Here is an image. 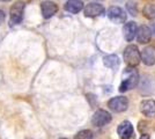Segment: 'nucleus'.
Here are the masks:
<instances>
[{
  "mask_svg": "<svg viewBox=\"0 0 155 139\" xmlns=\"http://www.w3.org/2000/svg\"><path fill=\"white\" fill-rule=\"evenodd\" d=\"M104 12H105V8L103 7V5L98 2H89L84 7V15L88 18H96L102 15Z\"/></svg>",
  "mask_w": 155,
  "mask_h": 139,
  "instance_id": "nucleus-7",
  "label": "nucleus"
},
{
  "mask_svg": "<svg viewBox=\"0 0 155 139\" xmlns=\"http://www.w3.org/2000/svg\"><path fill=\"white\" fill-rule=\"evenodd\" d=\"M74 139H94V134L91 130H82L75 134Z\"/></svg>",
  "mask_w": 155,
  "mask_h": 139,
  "instance_id": "nucleus-17",
  "label": "nucleus"
},
{
  "mask_svg": "<svg viewBox=\"0 0 155 139\" xmlns=\"http://www.w3.org/2000/svg\"><path fill=\"white\" fill-rule=\"evenodd\" d=\"M133 132H134L133 125L130 123L129 121L122 122L117 127V133H118L120 139H130L133 136Z\"/></svg>",
  "mask_w": 155,
  "mask_h": 139,
  "instance_id": "nucleus-8",
  "label": "nucleus"
},
{
  "mask_svg": "<svg viewBox=\"0 0 155 139\" xmlns=\"http://www.w3.org/2000/svg\"><path fill=\"white\" fill-rule=\"evenodd\" d=\"M152 38V30L148 26H140L137 33V40L140 44H146L148 43Z\"/></svg>",
  "mask_w": 155,
  "mask_h": 139,
  "instance_id": "nucleus-12",
  "label": "nucleus"
},
{
  "mask_svg": "<svg viewBox=\"0 0 155 139\" xmlns=\"http://www.w3.org/2000/svg\"><path fill=\"white\" fill-rule=\"evenodd\" d=\"M4 20H5V12L0 9V25L4 22Z\"/></svg>",
  "mask_w": 155,
  "mask_h": 139,
  "instance_id": "nucleus-19",
  "label": "nucleus"
},
{
  "mask_svg": "<svg viewBox=\"0 0 155 139\" xmlns=\"http://www.w3.org/2000/svg\"><path fill=\"white\" fill-rule=\"evenodd\" d=\"M139 82V74L134 67L127 66L122 75V84L119 86V92L124 93L130 89H133Z\"/></svg>",
  "mask_w": 155,
  "mask_h": 139,
  "instance_id": "nucleus-1",
  "label": "nucleus"
},
{
  "mask_svg": "<svg viewBox=\"0 0 155 139\" xmlns=\"http://www.w3.org/2000/svg\"><path fill=\"white\" fill-rule=\"evenodd\" d=\"M126 9H127V12L129 14H131L132 16H136L137 14H138V9H137V4L134 1H132V0H130L126 2Z\"/></svg>",
  "mask_w": 155,
  "mask_h": 139,
  "instance_id": "nucleus-18",
  "label": "nucleus"
},
{
  "mask_svg": "<svg viewBox=\"0 0 155 139\" xmlns=\"http://www.w3.org/2000/svg\"><path fill=\"white\" fill-rule=\"evenodd\" d=\"M142 63L147 66H152L155 64V48L154 46H146L141 51Z\"/></svg>",
  "mask_w": 155,
  "mask_h": 139,
  "instance_id": "nucleus-11",
  "label": "nucleus"
},
{
  "mask_svg": "<svg viewBox=\"0 0 155 139\" xmlns=\"http://www.w3.org/2000/svg\"><path fill=\"white\" fill-rule=\"evenodd\" d=\"M108 107L110 110H112L115 113H123L129 107V100L125 96H116V98L109 100Z\"/></svg>",
  "mask_w": 155,
  "mask_h": 139,
  "instance_id": "nucleus-4",
  "label": "nucleus"
},
{
  "mask_svg": "<svg viewBox=\"0 0 155 139\" xmlns=\"http://www.w3.org/2000/svg\"><path fill=\"white\" fill-rule=\"evenodd\" d=\"M139 139H149V134H146V133H145V134H142Z\"/></svg>",
  "mask_w": 155,
  "mask_h": 139,
  "instance_id": "nucleus-20",
  "label": "nucleus"
},
{
  "mask_svg": "<svg viewBox=\"0 0 155 139\" xmlns=\"http://www.w3.org/2000/svg\"><path fill=\"white\" fill-rule=\"evenodd\" d=\"M142 13H143V16H146L149 20L155 19V5H153V4L146 5V6L143 7Z\"/></svg>",
  "mask_w": 155,
  "mask_h": 139,
  "instance_id": "nucleus-16",
  "label": "nucleus"
},
{
  "mask_svg": "<svg viewBox=\"0 0 155 139\" xmlns=\"http://www.w3.org/2000/svg\"><path fill=\"white\" fill-rule=\"evenodd\" d=\"M123 33L125 40L127 41V42L133 41V38L136 37L137 33H138V27H137L136 22L130 21L127 23H125L123 27Z\"/></svg>",
  "mask_w": 155,
  "mask_h": 139,
  "instance_id": "nucleus-13",
  "label": "nucleus"
},
{
  "mask_svg": "<svg viewBox=\"0 0 155 139\" xmlns=\"http://www.w3.org/2000/svg\"><path fill=\"white\" fill-rule=\"evenodd\" d=\"M26 4L23 1H16L13 6L11 7V25H20L23 20Z\"/></svg>",
  "mask_w": 155,
  "mask_h": 139,
  "instance_id": "nucleus-3",
  "label": "nucleus"
},
{
  "mask_svg": "<svg viewBox=\"0 0 155 139\" xmlns=\"http://www.w3.org/2000/svg\"><path fill=\"white\" fill-rule=\"evenodd\" d=\"M124 61L130 67H136L139 65L141 60V53L139 52L138 48L133 44H130L124 50Z\"/></svg>",
  "mask_w": 155,
  "mask_h": 139,
  "instance_id": "nucleus-2",
  "label": "nucleus"
},
{
  "mask_svg": "<svg viewBox=\"0 0 155 139\" xmlns=\"http://www.w3.org/2000/svg\"><path fill=\"white\" fill-rule=\"evenodd\" d=\"M103 64L107 67H109V68L117 70L119 67L120 60H119L118 56H116V55H109V56H105L103 58Z\"/></svg>",
  "mask_w": 155,
  "mask_h": 139,
  "instance_id": "nucleus-15",
  "label": "nucleus"
},
{
  "mask_svg": "<svg viewBox=\"0 0 155 139\" xmlns=\"http://www.w3.org/2000/svg\"><path fill=\"white\" fill-rule=\"evenodd\" d=\"M111 115H110L107 110H103V109H98L97 111H95V114L93 115V118H91V123L94 126H97V127H102V126L109 124L111 122Z\"/></svg>",
  "mask_w": 155,
  "mask_h": 139,
  "instance_id": "nucleus-5",
  "label": "nucleus"
},
{
  "mask_svg": "<svg viewBox=\"0 0 155 139\" xmlns=\"http://www.w3.org/2000/svg\"><path fill=\"white\" fill-rule=\"evenodd\" d=\"M65 11H67L68 13L78 14L84 9V2L81 0H68L65 4Z\"/></svg>",
  "mask_w": 155,
  "mask_h": 139,
  "instance_id": "nucleus-14",
  "label": "nucleus"
},
{
  "mask_svg": "<svg viewBox=\"0 0 155 139\" xmlns=\"http://www.w3.org/2000/svg\"><path fill=\"white\" fill-rule=\"evenodd\" d=\"M140 111L143 116L153 118L155 117V101L154 100H143L140 103Z\"/></svg>",
  "mask_w": 155,
  "mask_h": 139,
  "instance_id": "nucleus-10",
  "label": "nucleus"
},
{
  "mask_svg": "<svg viewBox=\"0 0 155 139\" xmlns=\"http://www.w3.org/2000/svg\"><path fill=\"white\" fill-rule=\"evenodd\" d=\"M108 18L114 23H124L126 21V13L123 8L118 6H111L108 9Z\"/></svg>",
  "mask_w": 155,
  "mask_h": 139,
  "instance_id": "nucleus-6",
  "label": "nucleus"
},
{
  "mask_svg": "<svg viewBox=\"0 0 155 139\" xmlns=\"http://www.w3.org/2000/svg\"><path fill=\"white\" fill-rule=\"evenodd\" d=\"M0 1H9V0H0Z\"/></svg>",
  "mask_w": 155,
  "mask_h": 139,
  "instance_id": "nucleus-21",
  "label": "nucleus"
},
{
  "mask_svg": "<svg viewBox=\"0 0 155 139\" xmlns=\"http://www.w3.org/2000/svg\"><path fill=\"white\" fill-rule=\"evenodd\" d=\"M41 9H42V15L44 19H50L58 11V6L50 0H45L41 4Z\"/></svg>",
  "mask_w": 155,
  "mask_h": 139,
  "instance_id": "nucleus-9",
  "label": "nucleus"
},
{
  "mask_svg": "<svg viewBox=\"0 0 155 139\" xmlns=\"http://www.w3.org/2000/svg\"><path fill=\"white\" fill-rule=\"evenodd\" d=\"M59 139H66V138H59Z\"/></svg>",
  "mask_w": 155,
  "mask_h": 139,
  "instance_id": "nucleus-22",
  "label": "nucleus"
}]
</instances>
